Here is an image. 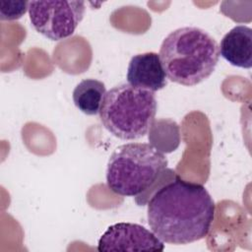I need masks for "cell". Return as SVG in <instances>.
Segmentation results:
<instances>
[{
    "mask_svg": "<svg viewBox=\"0 0 252 252\" xmlns=\"http://www.w3.org/2000/svg\"><path fill=\"white\" fill-rule=\"evenodd\" d=\"M159 55L144 52L134 55L127 69V82L133 87L157 92L167 85V79Z\"/></svg>",
    "mask_w": 252,
    "mask_h": 252,
    "instance_id": "obj_7",
    "label": "cell"
},
{
    "mask_svg": "<svg viewBox=\"0 0 252 252\" xmlns=\"http://www.w3.org/2000/svg\"><path fill=\"white\" fill-rule=\"evenodd\" d=\"M167 166V159L148 143L119 146L110 156L106 167V183L115 194L133 197L148 190Z\"/></svg>",
    "mask_w": 252,
    "mask_h": 252,
    "instance_id": "obj_4",
    "label": "cell"
},
{
    "mask_svg": "<svg viewBox=\"0 0 252 252\" xmlns=\"http://www.w3.org/2000/svg\"><path fill=\"white\" fill-rule=\"evenodd\" d=\"M215 211V202L202 184L177 177L151 197L147 219L151 230L162 242L180 245L205 238Z\"/></svg>",
    "mask_w": 252,
    "mask_h": 252,
    "instance_id": "obj_1",
    "label": "cell"
},
{
    "mask_svg": "<svg viewBox=\"0 0 252 252\" xmlns=\"http://www.w3.org/2000/svg\"><path fill=\"white\" fill-rule=\"evenodd\" d=\"M29 11V1L2 0L0 1V19L2 21H14L20 19Z\"/></svg>",
    "mask_w": 252,
    "mask_h": 252,
    "instance_id": "obj_10",
    "label": "cell"
},
{
    "mask_svg": "<svg viewBox=\"0 0 252 252\" xmlns=\"http://www.w3.org/2000/svg\"><path fill=\"white\" fill-rule=\"evenodd\" d=\"M97 250L102 251H163V242L145 226L132 222H117L100 236Z\"/></svg>",
    "mask_w": 252,
    "mask_h": 252,
    "instance_id": "obj_6",
    "label": "cell"
},
{
    "mask_svg": "<svg viewBox=\"0 0 252 252\" xmlns=\"http://www.w3.org/2000/svg\"><path fill=\"white\" fill-rule=\"evenodd\" d=\"M154 92L128 83L111 88L101 102L99 118L102 126L121 140H138L150 131L157 113Z\"/></svg>",
    "mask_w": 252,
    "mask_h": 252,
    "instance_id": "obj_3",
    "label": "cell"
},
{
    "mask_svg": "<svg viewBox=\"0 0 252 252\" xmlns=\"http://www.w3.org/2000/svg\"><path fill=\"white\" fill-rule=\"evenodd\" d=\"M86 11L84 1H29L32 28L44 37L58 41L72 35Z\"/></svg>",
    "mask_w": 252,
    "mask_h": 252,
    "instance_id": "obj_5",
    "label": "cell"
},
{
    "mask_svg": "<svg viewBox=\"0 0 252 252\" xmlns=\"http://www.w3.org/2000/svg\"><path fill=\"white\" fill-rule=\"evenodd\" d=\"M220 55L235 67H252V30L244 25L235 26L226 32L219 45Z\"/></svg>",
    "mask_w": 252,
    "mask_h": 252,
    "instance_id": "obj_8",
    "label": "cell"
},
{
    "mask_svg": "<svg viewBox=\"0 0 252 252\" xmlns=\"http://www.w3.org/2000/svg\"><path fill=\"white\" fill-rule=\"evenodd\" d=\"M158 55L171 82L192 87L213 74L220 59V48L217 40L206 31L183 27L167 34Z\"/></svg>",
    "mask_w": 252,
    "mask_h": 252,
    "instance_id": "obj_2",
    "label": "cell"
},
{
    "mask_svg": "<svg viewBox=\"0 0 252 252\" xmlns=\"http://www.w3.org/2000/svg\"><path fill=\"white\" fill-rule=\"evenodd\" d=\"M106 94L105 85L96 79L81 81L73 91V101L76 107L87 115L99 113L102 99Z\"/></svg>",
    "mask_w": 252,
    "mask_h": 252,
    "instance_id": "obj_9",
    "label": "cell"
}]
</instances>
